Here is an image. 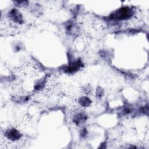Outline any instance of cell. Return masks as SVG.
Segmentation results:
<instances>
[{"label":"cell","mask_w":149,"mask_h":149,"mask_svg":"<svg viewBox=\"0 0 149 149\" xmlns=\"http://www.w3.org/2000/svg\"><path fill=\"white\" fill-rule=\"evenodd\" d=\"M130 11V10L129 8L127 7H125L116 11L115 13H113L112 15V16L115 19H121L127 18L130 16V14H131V12Z\"/></svg>","instance_id":"obj_1"},{"label":"cell","mask_w":149,"mask_h":149,"mask_svg":"<svg viewBox=\"0 0 149 149\" xmlns=\"http://www.w3.org/2000/svg\"><path fill=\"white\" fill-rule=\"evenodd\" d=\"M11 19L17 23H22L23 22L22 16L20 13L16 9H13L9 13Z\"/></svg>","instance_id":"obj_2"},{"label":"cell","mask_w":149,"mask_h":149,"mask_svg":"<svg viewBox=\"0 0 149 149\" xmlns=\"http://www.w3.org/2000/svg\"><path fill=\"white\" fill-rule=\"evenodd\" d=\"M6 136H7V137L12 140H17L20 138V134L19 133V132L14 129H10L9 130H8L6 133Z\"/></svg>","instance_id":"obj_3"},{"label":"cell","mask_w":149,"mask_h":149,"mask_svg":"<svg viewBox=\"0 0 149 149\" xmlns=\"http://www.w3.org/2000/svg\"><path fill=\"white\" fill-rule=\"evenodd\" d=\"M86 116L83 113H78L75 116L74 118V122L76 123H80L85 120L86 119Z\"/></svg>","instance_id":"obj_4"},{"label":"cell","mask_w":149,"mask_h":149,"mask_svg":"<svg viewBox=\"0 0 149 149\" xmlns=\"http://www.w3.org/2000/svg\"><path fill=\"white\" fill-rule=\"evenodd\" d=\"M79 102H80V104L82 106L86 107V106H88V105L90 104L91 101H90V100L88 98L83 97H82V98H81L80 99Z\"/></svg>","instance_id":"obj_5"}]
</instances>
